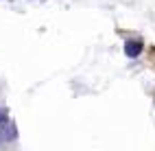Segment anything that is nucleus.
I'll return each instance as SVG.
<instances>
[{"instance_id":"nucleus-1","label":"nucleus","mask_w":155,"mask_h":151,"mask_svg":"<svg viewBox=\"0 0 155 151\" xmlns=\"http://www.w3.org/2000/svg\"><path fill=\"white\" fill-rule=\"evenodd\" d=\"M142 50H144V44L140 42V39H127V42H125V55H127L129 59L140 57Z\"/></svg>"},{"instance_id":"nucleus-2","label":"nucleus","mask_w":155,"mask_h":151,"mask_svg":"<svg viewBox=\"0 0 155 151\" xmlns=\"http://www.w3.org/2000/svg\"><path fill=\"white\" fill-rule=\"evenodd\" d=\"M9 123V114H7V109H0V127H5Z\"/></svg>"}]
</instances>
